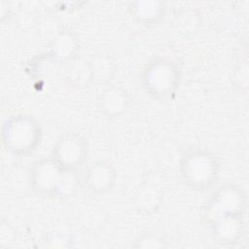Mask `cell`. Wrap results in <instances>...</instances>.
<instances>
[{
	"label": "cell",
	"mask_w": 249,
	"mask_h": 249,
	"mask_svg": "<svg viewBox=\"0 0 249 249\" xmlns=\"http://www.w3.org/2000/svg\"><path fill=\"white\" fill-rule=\"evenodd\" d=\"M89 142L84 136L67 132L55 142L50 157L64 170L77 171L89 157Z\"/></svg>",
	"instance_id": "5"
},
{
	"label": "cell",
	"mask_w": 249,
	"mask_h": 249,
	"mask_svg": "<svg viewBox=\"0 0 249 249\" xmlns=\"http://www.w3.org/2000/svg\"><path fill=\"white\" fill-rule=\"evenodd\" d=\"M141 81L145 91L157 100L172 98L181 83V69L171 58L157 56L142 68Z\"/></svg>",
	"instance_id": "4"
},
{
	"label": "cell",
	"mask_w": 249,
	"mask_h": 249,
	"mask_svg": "<svg viewBox=\"0 0 249 249\" xmlns=\"http://www.w3.org/2000/svg\"><path fill=\"white\" fill-rule=\"evenodd\" d=\"M127 10L135 22L143 26L156 25L165 15L166 5L161 1H133L127 5Z\"/></svg>",
	"instance_id": "10"
},
{
	"label": "cell",
	"mask_w": 249,
	"mask_h": 249,
	"mask_svg": "<svg viewBox=\"0 0 249 249\" xmlns=\"http://www.w3.org/2000/svg\"><path fill=\"white\" fill-rule=\"evenodd\" d=\"M93 82L108 83L116 73V64L114 59L105 53H98L89 59Z\"/></svg>",
	"instance_id": "14"
},
{
	"label": "cell",
	"mask_w": 249,
	"mask_h": 249,
	"mask_svg": "<svg viewBox=\"0 0 249 249\" xmlns=\"http://www.w3.org/2000/svg\"><path fill=\"white\" fill-rule=\"evenodd\" d=\"M212 237L224 245L237 243L244 232V215L224 214L206 221Z\"/></svg>",
	"instance_id": "7"
},
{
	"label": "cell",
	"mask_w": 249,
	"mask_h": 249,
	"mask_svg": "<svg viewBox=\"0 0 249 249\" xmlns=\"http://www.w3.org/2000/svg\"><path fill=\"white\" fill-rule=\"evenodd\" d=\"M17 239L16 230L6 221L5 219L1 220L0 224V244L1 246H7L12 244Z\"/></svg>",
	"instance_id": "18"
},
{
	"label": "cell",
	"mask_w": 249,
	"mask_h": 249,
	"mask_svg": "<svg viewBox=\"0 0 249 249\" xmlns=\"http://www.w3.org/2000/svg\"><path fill=\"white\" fill-rule=\"evenodd\" d=\"M80 219L85 227L95 229L103 225L104 221L106 220V216L101 208L91 205L82 209Z\"/></svg>",
	"instance_id": "15"
},
{
	"label": "cell",
	"mask_w": 249,
	"mask_h": 249,
	"mask_svg": "<svg viewBox=\"0 0 249 249\" xmlns=\"http://www.w3.org/2000/svg\"><path fill=\"white\" fill-rule=\"evenodd\" d=\"M64 79L68 85L76 89H84L93 82L89 60L76 55L65 63Z\"/></svg>",
	"instance_id": "12"
},
{
	"label": "cell",
	"mask_w": 249,
	"mask_h": 249,
	"mask_svg": "<svg viewBox=\"0 0 249 249\" xmlns=\"http://www.w3.org/2000/svg\"><path fill=\"white\" fill-rule=\"evenodd\" d=\"M97 105L104 117L108 119L119 118L127 112L130 106V95L124 88L112 85L100 92Z\"/></svg>",
	"instance_id": "9"
},
{
	"label": "cell",
	"mask_w": 249,
	"mask_h": 249,
	"mask_svg": "<svg viewBox=\"0 0 249 249\" xmlns=\"http://www.w3.org/2000/svg\"><path fill=\"white\" fill-rule=\"evenodd\" d=\"M30 189L45 198L65 199L79 188L76 171L62 169L51 157L35 160L29 167Z\"/></svg>",
	"instance_id": "1"
},
{
	"label": "cell",
	"mask_w": 249,
	"mask_h": 249,
	"mask_svg": "<svg viewBox=\"0 0 249 249\" xmlns=\"http://www.w3.org/2000/svg\"><path fill=\"white\" fill-rule=\"evenodd\" d=\"M131 246L134 248H163L167 247V241L157 233L148 232L141 235Z\"/></svg>",
	"instance_id": "16"
},
{
	"label": "cell",
	"mask_w": 249,
	"mask_h": 249,
	"mask_svg": "<svg viewBox=\"0 0 249 249\" xmlns=\"http://www.w3.org/2000/svg\"><path fill=\"white\" fill-rule=\"evenodd\" d=\"M78 50L79 40L77 34L72 30H63L49 43L47 54L51 59L65 64L78 55Z\"/></svg>",
	"instance_id": "11"
},
{
	"label": "cell",
	"mask_w": 249,
	"mask_h": 249,
	"mask_svg": "<svg viewBox=\"0 0 249 249\" xmlns=\"http://www.w3.org/2000/svg\"><path fill=\"white\" fill-rule=\"evenodd\" d=\"M4 148L17 157H28L41 145L43 130L35 117L17 113L5 120L1 130Z\"/></svg>",
	"instance_id": "3"
},
{
	"label": "cell",
	"mask_w": 249,
	"mask_h": 249,
	"mask_svg": "<svg viewBox=\"0 0 249 249\" xmlns=\"http://www.w3.org/2000/svg\"><path fill=\"white\" fill-rule=\"evenodd\" d=\"M133 200L140 212L153 214L159 210L163 201V192L155 183L144 182L136 190Z\"/></svg>",
	"instance_id": "13"
},
{
	"label": "cell",
	"mask_w": 249,
	"mask_h": 249,
	"mask_svg": "<svg viewBox=\"0 0 249 249\" xmlns=\"http://www.w3.org/2000/svg\"><path fill=\"white\" fill-rule=\"evenodd\" d=\"M232 85L238 88L240 90H246L248 88V67L247 63L239 65L232 73Z\"/></svg>",
	"instance_id": "17"
},
{
	"label": "cell",
	"mask_w": 249,
	"mask_h": 249,
	"mask_svg": "<svg viewBox=\"0 0 249 249\" xmlns=\"http://www.w3.org/2000/svg\"><path fill=\"white\" fill-rule=\"evenodd\" d=\"M221 173V164L211 151L203 148L190 150L179 161V176L182 183L192 191L206 192L212 189Z\"/></svg>",
	"instance_id": "2"
},
{
	"label": "cell",
	"mask_w": 249,
	"mask_h": 249,
	"mask_svg": "<svg viewBox=\"0 0 249 249\" xmlns=\"http://www.w3.org/2000/svg\"><path fill=\"white\" fill-rule=\"evenodd\" d=\"M247 196L244 190L235 184H224L218 188L205 205V221L224 214L244 215Z\"/></svg>",
	"instance_id": "6"
},
{
	"label": "cell",
	"mask_w": 249,
	"mask_h": 249,
	"mask_svg": "<svg viewBox=\"0 0 249 249\" xmlns=\"http://www.w3.org/2000/svg\"><path fill=\"white\" fill-rule=\"evenodd\" d=\"M85 185L92 194L103 196L109 194L116 185L117 170L106 160L92 163L85 174Z\"/></svg>",
	"instance_id": "8"
}]
</instances>
